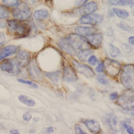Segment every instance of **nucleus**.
<instances>
[{"label": "nucleus", "mask_w": 134, "mask_h": 134, "mask_svg": "<svg viewBox=\"0 0 134 134\" xmlns=\"http://www.w3.org/2000/svg\"><path fill=\"white\" fill-rule=\"evenodd\" d=\"M59 47L70 55H76L78 51L85 46L88 45L85 37L76 34H70L67 38H63L58 43Z\"/></svg>", "instance_id": "f257e3e1"}, {"label": "nucleus", "mask_w": 134, "mask_h": 134, "mask_svg": "<svg viewBox=\"0 0 134 134\" xmlns=\"http://www.w3.org/2000/svg\"><path fill=\"white\" fill-rule=\"evenodd\" d=\"M6 27L10 35L16 38L28 36L32 30L30 25L24 21L9 20L6 22Z\"/></svg>", "instance_id": "f03ea898"}, {"label": "nucleus", "mask_w": 134, "mask_h": 134, "mask_svg": "<svg viewBox=\"0 0 134 134\" xmlns=\"http://www.w3.org/2000/svg\"><path fill=\"white\" fill-rule=\"evenodd\" d=\"M120 79L122 84L127 89L133 90L134 88V65L127 64L123 67Z\"/></svg>", "instance_id": "7ed1b4c3"}, {"label": "nucleus", "mask_w": 134, "mask_h": 134, "mask_svg": "<svg viewBox=\"0 0 134 134\" xmlns=\"http://www.w3.org/2000/svg\"><path fill=\"white\" fill-rule=\"evenodd\" d=\"M13 17L16 19L25 21L29 19L32 16V11L29 5L25 3L18 4L12 11Z\"/></svg>", "instance_id": "20e7f679"}, {"label": "nucleus", "mask_w": 134, "mask_h": 134, "mask_svg": "<svg viewBox=\"0 0 134 134\" xmlns=\"http://www.w3.org/2000/svg\"><path fill=\"white\" fill-rule=\"evenodd\" d=\"M134 92L132 89H127L119 97L117 104L126 110H134Z\"/></svg>", "instance_id": "39448f33"}, {"label": "nucleus", "mask_w": 134, "mask_h": 134, "mask_svg": "<svg viewBox=\"0 0 134 134\" xmlns=\"http://www.w3.org/2000/svg\"><path fill=\"white\" fill-rule=\"evenodd\" d=\"M104 64L106 74L111 77H115L118 76L121 70V63L114 59L106 58L104 62Z\"/></svg>", "instance_id": "423d86ee"}, {"label": "nucleus", "mask_w": 134, "mask_h": 134, "mask_svg": "<svg viewBox=\"0 0 134 134\" xmlns=\"http://www.w3.org/2000/svg\"><path fill=\"white\" fill-rule=\"evenodd\" d=\"M1 69L13 75H17L20 72L19 66L15 60L6 59L0 63Z\"/></svg>", "instance_id": "0eeeda50"}, {"label": "nucleus", "mask_w": 134, "mask_h": 134, "mask_svg": "<svg viewBox=\"0 0 134 134\" xmlns=\"http://www.w3.org/2000/svg\"><path fill=\"white\" fill-rule=\"evenodd\" d=\"M103 17L98 13H90L83 15L80 18L79 22L82 24L95 25L102 22Z\"/></svg>", "instance_id": "6e6552de"}, {"label": "nucleus", "mask_w": 134, "mask_h": 134, "mask_svg": "<svg viewBox=\"0 0 134 134\" xmlns=\"http://www.w3.org/2000/svg\"><path fill=\"white\" fill-rule=\"evenodd\" d=\"M72 62L75 69L86 78H91L95 76V72L93 69L87 65L80 63L75 60H73Z\"/></svg>", "instance_id": "1a4fd4ad"}, {"label": "nucleus", "mask_w": 134, "mask_h": 134, "mask_svg": "<svg viewBox=\"0 0 134 134\" xmlns=\"http://www.w3.org/2000/svg\"><path fill=\"white\" fill-rule=\"evenodd\" d=\"M28 72L29 75L33 80L37 81H41L43 79V75L40 68L35 59H33L28 63Z\"/></svg>", "instance_id": "9d476101"}, {"label": "nucleus", "mask_w": 134, "mask_h": 134, "mask_svg": "<svg viewBox=\"0 0 134 134\" xmlns=\"http://www.w3.org/2000/svg\"><path fill=\"white\" fill-rule=\"evenodd\" d=\"M30 53L26 51H19L15 57V60L21 67L26 66L30 62Z\"/></svg>", "instance_id": "9b49d317"}, {"label": "nucleus", "mask_w": 134, "mask_h": 134, "mask_svg": "<svg viewBox=\"0 0 134 134\" xmlns=\"http://www.w3.org/2000/svg\"><path fill=\"white\" fill-rule=\"evenodd\" d=\"M63 79L69 82H73L78 80V77L74 69L70 66H67L64 68Z\"/></svg>", "instance_id": "f8f14e48"}, {"label": "nucleus", "mask_w": 134, "mask_h": 134, "mask_svg": "<svg viewBox=\"0 0 134 134\" xmlns=\"http://www.w3.org/2000/svg\"><path fill=\"white\" fill-rule=\"evenodd\" d=\"M89 45L94 48H98L101 47L103 36L101 34H94L85 37Z\"/></svg>", "instance_id": "ddd939ff"}, {"label": "nucleus", "mask_w": 134, "mask_h": 134, "mask_svg": "<svg viewBox=\"0 0 134 134\" xmlns=\"http://www.w3.org/2000/svg\"><path fill=\"white\" fill-rule=\"evenodd\" d=\"M82 123L88 129V130L92 133H99L101 127L100 123L93 120H86L82 121Z\"/></svg>", "instance_id": "4468645a"}, {"label": "nucleus", "mask_w": 134, "mask_h": 134, "mask_svg": "<svg viewBox=\"0 0 134 134\" xmlns=\"http://www.w3.org/2000/svg\"><path fill=\"white\" fill-rule=\"evenodd\" d=\"M74 31L75 33L83 37H86L87 36L95 34L97 30L96 28L92 27H88L78 26L75 28Z\"/></svg>", "instance_id": "2eb2a0df"}, {"label": "nucleus", "mask_w": 134, "mask_h": 134, "mask_svg": "<svg viewBox=\"0 0 134 134\" xmlns=\"http://www.w3.org/2000/svg\"><path fill=\"white\" fill-rule=\"evenodd\" d=\"M97 9V4L95 2H91L81 6L79 13L81 15H85L93 13Z\"/></svg>", "instance_id": "dca6fc26"}, {"label": "nucleus", "mask_w": 134, "mask_h": 134, "mask_svg": "<svg viewBox=\"0 0 134 134\" xmlns=\"http://www.w3.org/2000/svg\"><path fill=\"white\" fill-rule=\"evenodd\" d=\"M18 51V47L14 45H9L3 48L0 50V60L16 53Z\"/></svg>", "instance_id": "f3484780"}, {"label": "nucleus", "mask_w": 134, "mask_h": 134, "mask_svg": "<svg viewBox=\"0 0 134 134\" xmlns=\"http://www.w3.org/2000/svg\"><path fill=\"white\" fill-rule=\"evenodd\" d=\"M106 122L111 129L115 132H118L120 130L117 127L118 120L117 117L113 113H109L106 116Z\"/></svg>", "instance_id": "a211bd4d"}, {"label": "nucleus", "mask_w": 134, "mask_h": 134, "mask_svg": "<svg viewBox=\"0 0 134 134\" xmlns=\"http://www.w3.org/2000/svg\"><path fill=\"white\" fill-rule=\"evenodd\" d=\"M45 75L53 83L55 84L58 82L61 75V71L60 70H57L55 71L45 72Z\"/></svg>", "instance_id": "6ab92c4d"}, {"label": "nucleus", "mask_w": 134, "mask_h": 134, "mask_svg": "<svg viewBox=\"0 0 134 134\" xmlns=\"http://www.w3.org/2000/svg\"><path fill=\"white\" fill-rule=\"evenodd\" d=\"M92 53V51L88 49H81L78 51L76 55L78 58L82 62H86L87 58L90 56Z\"/></svg>", "instance_id": "aec40b11"}, {"label": "nucleus", "mask_w": 134, "mask_h": 134, "mask_svg": "<svg viewBox=\"0 0 134 134\" xmlns=\"http://www.w3.org/2000/svg\"><path fill=\"white\" fill-rule=\"evenodd\" d=\"M34 16L37 21H42L46 19L49 16V13L45 9L37 10L35 12Z\"/></svg>", "instance_id": "412c9836"}, {"label": "nucleus", "mask_w": 134, "mask_h": 134, "mask_svg": "<svg viewBox=\"0 0 134 134\" xmlns=\"http://www.w3.org/2000/svg\"><path fill=\"white\" fill-rule=\"evenodd\" d=\"M19 101L27 106L32 107L35 104V101L34 99L25 95H20L18 97Z\"/></svg>", "instance_id": "4be33fe9"}, {"label": "nucleus", "mask_w": 134, "mask_h": 134, "mask_svg": "<svg viewBox=\"0 0 134 134\" xmlns=\"http://www.w3.org/2000/svg\"><path fill=\"white\" fill-rule=\"evenodd\" d=\"M114 13L119 17L121 18H126L129 16V13L124 9H121L116 8L113 9Z\"/></svg>", "instance_id": "5701e85b"}, {"label": "nucleus", "mask_w": 134, "mask_h": 134, "mask_svg": "<svg viewBox=\"0 0 134 134\" xmlns=\"http://www.w3.org/2000/svg\"><path fill=\"white\" fill-rule=\"evenodd\" d=\"M109 53L112 57L116 58L120 55L121 52L118 48L111 44H109Z\"/></svg>", "instance_id": "b1692460"}, {"label": "nucleus", "mask_w": 134, "mask_h": 134, "mask_svg": "<svg viewBox=\"0 0 134 134\" xmlns=\"http://www.w3.org/2000/svg\"><path fill=\"white\" fill-rule=\"evenodd\" d=\"M9 17V11L4 6L0 5V19Z\"/></svg>", "instance_id": "393cba45"}, {"label": "nucleus", "mask_w": 134, "mask_h": 134, "mask_svg": "<svg viewBox=\"0 0 134 134\" xmlns=\"http://www.w3.org/2000/svg\"><path fill=\"white\" fill-rule=\"evenodd\" d=\"M18 0H2L3 5L6 7H13L15 6Z\"/></svg>", "instance_id": "a878e982"}, {"label": "nucleus", "mask_w": 134, "mask_h": 134, "mask_svg": "<svg viewBox=\"0 0 134 134\" xmlns=\"http://www.w3.org/2000/svg\"><path fill=\"white\" fill-rule=\"evenodd\" d=\"M96 79L97 81L102 85H107L109 83V81L104 75H97L96 76Z\"/></svg>", "instance_id": "bb28decb"}, {"label": "nucleus", "mask_w": 134, "mask_h": 134, "mask_svg": "<svg viewBox=\"0 0 134 134\" xmlns=\"http://www.w3.org/2000/svg\"><path fill=\"white\" fill-rule=\"evenodd\" d=\"M88 63L92 65V66H95L98 63V60L97 58L95 55H91L87 60Z\"/></svg>", "instance_id": "cd10ccee"}, {"label": "nucleus", "mask_w": 134, "mask_h": 134, "mask_svg": "<svg viewBox=\"0 0 134 134\" xmlns=\"http://www.w3.org/2000/svg\"><path fill=\"white\" fill-rule=\"evenodd\" d=\"M17 80L22 83H24V84H26V85H29L35 88H38V86L34 83L32 81H29V80H24V79H18Z\"/></svg>", "instance_id": "c85d7f7f"}, {"label": "nucleus", "mask_w": 134, "mask_h": 134, "mask_svg": "<svg viewBox=\"0 0 134 134\" xmlns=\"http://www.w3.org/2000/svg\"><path fill=\"white\" fill-rule=\"evenodd\" d=\"M74 130H75V132L76 134H86V133L84 132L81 129V126L78 125L76 124L74 126Z\"/></svg>", "instance_id": "c756f323"}, {"label": "nucleus", "mask_w": 134, "mask_h": 134, "mask_svg": "<svg viewBox=\"0 0 134 134\" xmlns=\"http://www.w3.org/2000/svg\"><path fill=\"white\" fill-rule=\"evenodd\" d=\"M117 4L120 5H129L133 3V0H117Z\"/></svg>", "instance_id": "7c9ffc66"}, {"label": "nucleus", "mask_w": 134, "mask_h": 134, "mask_svg": "<svg viewBox=\"0 0 134 134\" xmlns=\"http://www.w3.org/2000/svg\"><path fill=\"white\" fill-rule=\"evenodd\" d=\"M120 27L123 29L124 30H125V31H129L130 32L131 30H133V29H131V28L128 26L127 25L125 24V23H121L120 24Z\"/></svg>", "instance_id": "2f4dec72"}, {"label": "nucleus", "mask_w": 134, "mask_h": 134, "mask_svg": "<svg viewBox=\"0 0 134 134\" xmlns=\"http://www.w3.org/2000/svg\"><path fill=\"white\" fill-rule=\"evenodd\" d=\"M89 0H75V5L78 7H81L86 4Z\"/></svg>", "instance_id": "473e14b6"}, {"label": "nucleus", "mask_w": 134, "mask_h": 134, "mask_svg": "<svg viewBox=\"0 0 134 134\" xmlns=\"http://www.w3.org/2000/svg\"><path fill=\"white\" fill-rule=\"evenodd\" d=\"M95 70L98 72H102L104 70V62H101L100 63L98 66L96 67Z\"/></svg>", "instance_id": "72a5a7b5"}, {"label": "nucleus", "mask_w": 134, "mask_h": 134, "mask_svg": "<svg viewBox=\"0 0 134 134\" xmlns=\"http://www.w3.org/2000/svg\"><path fill=\"white\" fill-rule=\"evenodd\" d=\"M23 118L24 121L28 122V121H29L32 119V114L29 112H26V113H25L23 115Z\"/></svg>", "instance_id": "f704fd0d"}, {"label": "nucleus", "mask_w": 134, "mask_h": 134, "mask_svg": "<svg viewBox=\"0 0 134 134\" xmlns=\"http://www.w3.org/2000/svg\"><path fill=\"white\" fill-rule=\"evenodd\" d=\"M6 39L5 35L3 32H0V47L2 46Z\"/></svg>", "instance_id": "c9c22d12"}, {"label": "nucleus", "mask_w": 134, "mask_h": 134, "mask_svg": "<svg viewBox=\"0 0 134 134\" xmlns=\"http://www.w3.org/2000/svg\"><path fill=\"white\" fill-rule=\"evenodd\" d=\"M118 95L116 92H112L110 94V98L112 101L116 100L118 98Z\"/></svg>", "instance_id": "e433bc0d"}, {"label": "nucleus", "mask_w": 134, "mask_h": 134, "mask_svg": "<svg viewBox=\"0 0 134 134\" xmlns=\"http://www.w3.org/2000/svg\"><path fill=\"white\" fill-rule=\"evenodd\" d=\"M127 132L128 134H134V129L132 127H128L127 129Z\"/></svg>", "instance_id": "4c0bfd02"}, {"label": "nucleus", "mask_w": 134, "mask_h": 134, "mask_svg": "<svg viewBox=\"0 0 134 134\" xmlns=\"http://www.w3.org/2000/svg\"><path fill=\"white\" fill-rule=\"evenodd\" d=\"M134 37L133 36L132 37H130L128 39V42L132 46H134Z\"/></svg>", "instance_id": "58836bf2"}, {"label": "nucleus", "mask_w": 134, "mask_h": 134, "mask_svg": "<svg viewBox=\"0 0 134 134\" xmlns=\"http://www.w3.org/2000/svg\"><path fill=\"white\" fill-rule=\"evenodd\" d=\"M6 27V23L4 22V21H0V27L1 28H4Z\"/></svg>", "instance_id": "ea45409f"}, {"label": "nucleus", "mask_w": 134, "mask_h": 134, "mask_svg": "<svg viewBox=\"0 0 134 134\" xmlns=\"http://www.w3.org/2000/svg\"><path fill=\"white\" fill-rule=\"evenodd\" d=\"M46 131L48 133H53L54 131V130L53 127H49L46 129Z\"/></svg>", "instance_id": "a19ab883"}, {"label": "nucleus", "mask_w": 134, "mask_h": 134, "mask_svg": "<svg viewBox=\"0 0 134 134\" xmlns=\"http://www.w3.org/2000/svg\"><path fill=\"white\" fill-rule=\"evenodd\" d=\"M10 133L12 134H19V132L18 131L16 130H12L10 131Z\"/></svg>", "instance_id": "79ce46f5"}, {"label": "nucleus", "mask_w": 134, "mask_h": 134, "mask_svg": "<svg viewBox=\"0 0 134 134\" xmlns=\"http://www.w3.org/2000/svg\"><path fill=\"white\" fill-rule=\"evenodd\" d=\"M123 126L125 127V129H127V128L128 127V125H127V124L126 123V122H124V123H123Z\"/></svg>", "instance_id": "37998d69"}, {"label": "nucleus", "mask_w": 134, "mask_h": 134, "mask_svg": "<svg viewBox=\"0 0 134 134\" xmlns=\"http://www.w3.org/2000/svg\"><path fill=\"white\" fill-rule=\"evenodd\" d=\"M46 1H52V0H46Z\"/></svg>", "instance_id": "c03bdc74"}, {"label": "nucleus", "mask_w": 134, "mask_h": 134, "mask_svg": "<svg viewBox=\"0 0 134 134\" xmlns=\"http://www.w3.org/2000/svg\"><path fill=\"white\" fill-rule=\"evenodd\" d=\"M112 1H117V0H112Z\"/></svg>", "instance_id": "a18cd8bd"}]
</instances>
